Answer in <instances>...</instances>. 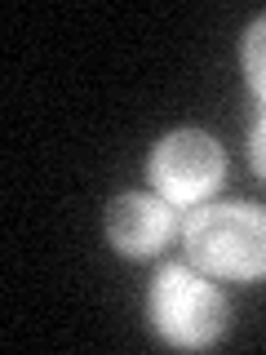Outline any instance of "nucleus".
<instances>
[{
  "instance_id": "20e7f679",
  "label": "nucleus",
  "mask_w": 266,
  "mask_h": 355,
  "mask_svg": "<svg viewBox=\"0 0 266 355\" xmlns=\"http://www.w3.org/2000/svg\"><path fill=\"white\" fill-rule=\"evenodd\" d=\"M177 214L160 191H125L107 205V236L129 258H151L155 249L173 240Z\"/></svg>"
},
{
  "instance_id": "7ed1b4c3",
  "label": "nucleus",
  "mask_w": 266,
  "mask_h": 355,
  "mask_svg": "<svg viewBox=\"0 0 266 355\" xmlns=\"http://www.w3.org/2000/svg\"><path fill=\"white\" fill-rule=\"evenodd\" d=\"M227 178V151L204 129H173L151 151V182L169 205H200Z\"/></svg>"
},
{
  "instance_id": "39448f33",
  "label": "nucleus",
  "mask_w": 266,
  "mask_h": 355,
  "mask_svg": "<svg viewBox=\"0 0 266 355\" xmlns=\"http://www.w3.org/2000/svg\"><path fill=\"white\" fill-rule=\"evenodd\" d=\"M244 76H249V89L266 103V14L244 36Z\"/></svg>"
},
{
  "instance_id": "f257e3e1",
  "label": "nucleus",
  "mask_w": 266,
  "mask_h": 355,
  "mask_svg": "<svg viewBox=\"0 0 266 355\" xmlns=\"http://www.w3.org/2000/svg\"><path fill=\"white\" fill-rule=\"evenodd\" d=\"M186 253L200 271L222 280L266 275V209L258 205H204L186 222Z\"/></svg>"
},
{
  "instance_id": "f03ea898",
  "label": "nucleus",
  "mask_w": 266,
  "mask_h": 355,
  "mask_svg": "<svg viewBox=\"0 0 266 355\" xmlns=\"http://www.w3.org/2000/svg\"><path fill=\"white\" fill-rule=\"evenodd\" d=\"M147 306L155 333L169 347H186V351L213 347L231 324V306L218 293V284H209L200 275V266L191 271L186 262H169L155 271Z\"/></svg>"
},
{
  "instance_id": "423d86ee",
  "label": "nucleus",
  "mask_w": 266,
  "mask_h": 355,
  "mask_svg": "<svg viewBox=\"0 0 266 355\" xmlns=\"http://www.w3.org/2000/svg\"><path fill=\"white\" fill-rule=\"evenodd\" d=\"M249 160H253V173L266 182V111L253 120V133H249Z\"/></svg>"
}]
</instances>
